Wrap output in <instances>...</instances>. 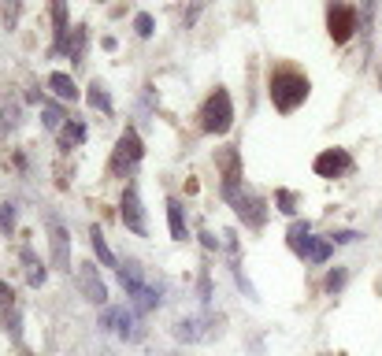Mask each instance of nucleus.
Masks as SVG:
<instances>
[{
    "mask_svg": "<svg viewBox=\"0 0 382 356\" xmlns=\"http://www.w3.org/2000/svg\"><path fill=\"white\" fill-rule=\"evenodd\" d=\"M268 93H271V104L282 111V116H290V111H297V108L308 101V78L297 71V67L278 63V67H271Z\"/></svg>",
    "mask_w": 382,
    "mask_h": 356,
    "instance_id": "1",
    "label": "nucleus"
},
{
    "mask_svg": "<svg viewBox=\"0 0 382 356\" xmlns=\"http://www.w3.org/2000/svg\"><path fill=\"white\" fill-rule=\"evenodd\" d=\"M286 241H290V249L301 256V260H312V264H323L330 256V249H334V241H330V238H312V226L301 223V219L290 226Z\"/></svg>",
    "mask_w": 382,
    "mask_h": 356,
    "instance_id": "2",
    "label": "nucleus"
},
{
    "mask_svg": "<svg viewBox=\"0 0 382 356\" xmlns=\"http://www.w3.org/2000/svg\"><path fill=\"white\" fill-rule=\"evenodd\" d=\"M234 126V104H230V93L227 89H215L204 108H201V130L204 134H227Z\"/></svg>",
    "mask_w": 382,
    "mask_h": 356,
    "instance_id": "3",
    "label": "nucleus"
},
{
    "mask_svg": "<svg viewBox=\"0 0 382 356\" xmlns=\"http://www.w3.org/2000/svg\"><path fill=\"white\" fill-rule=\"evenodd\" d=\"M141 156H145V145H141L138 130H123L119 145H115V152H111L108 174H115V178H126L130 171H134V167L141 164Z\"/></svg>",
    "mask_w": 382,
    "mask_h": 356,
    "instance_id": "4",
    "label": "nucleus"
},
{
    "mask_svg": "<svg viewBox=\"0 0 382 356\" xmlns=\"http://www.w3.org/2000/svg\"><path fill=\"white\" fill-rule=\"evenodd\" d=\"M353 30H356V11L349 4H342V0H330L327 4V34L338 45H345L349 38H353Z\"/></svg>",
    "mask_w": 382,
    "mask_h": 356,
    "instance_id": "5",
    "label": "nucleus"
},
{
    "mask_svg": "<svg viewBox=\"0 0 382 356\" xmlns=\"http://www.w3.org/2000/svg\"><path fill=\"white\" fill-rule=\"evenodd\" d=\"M215 164L223 167V197L234 201V197H238V186H241V160H238V149H219V152H215Z\"/></svg>",
    "mask_w": 382,
    "mask_h": 356,
    "instance_id": "6",
    "label": "nucleus"
},
{
    "mask_svg": "<svg viewBox=\"0 0 382 356\" xmlns=\"http://www.w3.org/2000/svg\"><path fill=\"white\" fill-rule=\"evenodd\" d=\"M312 171L320 174V178H342V174L353 171V156H349L345 149H327V152L315 156Z\"/></svg>",
    "mask_w": 382,
    "mask_h": 356,
    "instance_id": "7",
    "label": "nucleus"
},
{
    "mask_svg": "<svg viewBox=\"0 0 382 356\" xmlns=\"http://www.w3.org/2000/svg\"><path fill=\"white\" fill-rule=\"evenodd\" d=\"M123 223H126V230H134L138 238L148 234V226H145V208H141V197H138V186L130 182L126 193H123Z\"/></svg>",
    "mask_w": 382,
    "mask_h": 356,
    "instance_id": "8",
    "label": "nucleus"
},
{
    "mask_svg": "<svg viewBox=\"0 0 382 356\" xmlns=\"http://www.w3.org/2000/svg\"><path fill=\"white\" fill-rule=\"evenodd\" d=\"M230 204H234L238 219H245L249 226H253V230L268 223V208H263V201H260V197H253V193H238V197L230 201Z\"/></svg>",
    "mask_w": 382,
    "mask_h": 356,
    "instance_id": "9",
    "label": "nucleus"
},
{
    "mask_svg": "<svg viewBox=\"0 0 382 356\" xmlns=\"http://www.w3.org/2000/svg\"><path fill=\"white\" fill-rule=\"evenodd\" d=\"M48 241H53V264L60 271H67V260H71V234L63 223H48Z\"/></svg>",
    "mask_w": 382,
    "mask_h": 356,
    "instance_id": "10",
    "label": "nucleus"
},
{
    "mask_svg": "<svg viewBox=\"0 0 382 356\" xmlns=\"http://www.w3.org/2000/svg\"><path fill=\"white\" fill-rule=\"evenodd\" d=\"M78 286H82V294H86V301H93V304H104L108 301V286L101 282V274H97L93 264H82L78 267Z\"/></svg>",
    "mask_w": 382,
    "mask_h": 356,
    "instance_id": "11",
    "label": "nucleus"
},
{
    "mask_svg": "<svg viewBox=\"0 0 382 356\" xmlns=\"http://www.w3.org/2000/svg\"><path fill=\"white\" fill-rule=\"evenodd\" d=\"M101 323H104L108 330H115L119 338H138V330H134V316H130L126 308H108Z\"/></svg>",
    "mask_w": 382,
    "mask_h": 356,
    "instance_id": "12",
    "label": "nucleus"
},
{
    "mask_svg": "<svg viewBox=\"0 0 382 356\" xmlns=\"http://www.w3.org/2000/svg\"><path fill=\"white\" fill-rule=\"evenodd\" d=\"M53 34H56V52H63L67 48V38H71V30H67V0H53Z\"/></svg>",
    "mask_w": 382,
    "mask_h": 356,
    "instance_id": "13",
    "label": "nucleus"
},
{
    "mask_svg": "<svg viewBox=\"0 0 382 356\" xmlns=\"http://www.w3.org/2000/svg\"><path fill=\"white\" fill-rule=\"evenodd\" d=\"M168 223H171V238L175 241H186L190 234H186V212H182V201H168Z\"/></svg>",
    "mask_w": 382,
    "mask_h": 356,
    "instance_id": "14",
    "label": "nucleus"
},
{
    "mask_svg": "<svg viewBox=\"0 0 382 356\" xmlns=\"http://www.w3.org/2000/svg\"><path fill=\"white\" fill-rule=\"evenodd\" d=\"M82 141H86V126H82L78 119H67L60 126V145L63 149H75V145H82Z\"/></svg>",
    "mask_w": 382,
    "mask_h": 356,
    "instance_id": "15",
    "label": "nucleus"
},
{
    "mask_svg": "<svg viewBox=\"0 0 382 356\" xmlns=\"http://www.w3.org/2000/svg\"><path fill=\"white\" fill-rule=\"evenodd\" d=\"M89 245H93L97 260H101L104 267H115V252L108 249V241H104V230H101V226H93V230H89Z\"/></svg>",
    "mask_w": 382,
    "mask_h": 356,
    "instance_id": "16",
    "label": "nucleus"
},
{
    "mask_svg": "<svg viewBox=\"0 0 382 356\" xmlns=\"http://www.w3.org/2000/svg\"><path fill=\"white\" fill-rule=\"evenodd\" d=\"M201 327H204L201 319H178L175 323V338H182V342H201V338H208Z\"/></svg>",
    "mask_w": 382,
    "mask_h": 356,
    "instance_id": "17",
    "label": "nucleus"
},
{
    "mask_svg": "<svg viewBox=\"0 0 382 356\" xmlns=\"http://www.w3.org/2000/svg\"><path fill=\"white\" fill-rule=\"evenodd\" d=\"M48 86H53V93L60 96V101H78V89H75V82H71V78L67 74H53V78H48Z\"/></svg>",
    "mask_w": 382,
    "mask_h": 356,
    "instance_id": "18",
    "label": "nucleus"
},
{
    "mask_svg": "<svg viewBox=\"0 0 382 356\" xmlns=\"http://www.w3.org/2000/svg\"><path fill=\"white\" fill-rule=\"evenodd\" d=\"M82 48H86V26H75L71 38H67V56L75 63H82Z\"/></svg>",
    "mask_w": 382,
    "mask_h": 356,
    "instance_id": "19",
    "label": "nucleus"
},
{
    "mask_svg": "<svg viewBox=\"0 0 382 356\" xmlns=\"http://www.w3.org/2000/svg\"><path fill=\"white\" fill-rule=\"evenodd\" d=\"M23 260H26V282H30V286H41V282H45V267L34 260V252L26 249V252H23Z\"/></svg>",
    "mask_w": 382,
    "mask_h": 356,
    "instance_id": "20",
    "label": "nucleus"
},
{
    "mask_svg": "<svg viewBox=\"0 0 382 356\" xmlns=\"http://www.w3.org/2000/svg\"><path fill=\"white\" fill-rule=\"evenodd\" d=\"M89 104H93L97 111H104V116L111 111V96L104 93V86H101V82H93V86H89Z\"/></svg>",
    "mask_w": 382,
    "mask_h": 356,
    "instance_id": "21",
    "label": "nucleus"
},
{
    "mask_svg": "<svg viewBox=\"0 0 382 356\" xmlns=\"http://www.w3.org/2000/svg\"><path fill=\"white\" fill-rule=\"evenodd\" d=\"M275 204H278V212L293 216V212H297V193H293V189H278V193H275Z\"/></svg>",
    "mask_w": 382,
    "mask_h": 356,
    "instance_id": "22",
    "label": "nucleus"
},
{
    "mask_svg": "<svg viewBox=\"0 0 382 356\" xmlns=\"http://www.w3.org/2000/svg\"><path fill=\"white\" fill-rule=\"evenodd\" d=\"M19 15H23V0H8V4H4V26L15 30V26H19Z\"/></svg>",
    "mask_w": 382,
    "mask_h": 356,
    "instance_id": "23",
    "label": "nucleus"
},
{
    "mask_svg": "<svg viewBox=\"0 0 382 356\" xmlns=\"http://www.w3.org/2000/svg\"><path fill=\"white\" fill-rule=\"evenodd\" d=\"M0 230H15V208L11 204H0Z\"/></svg>",
    "mask_w": 382,
    "mask_h": 356,
    "instance_id": "24",
    "label": "nucleus"
},
{
    "mask_svg": "<svg viewBox=\"0 0 382 356\" xmlns=\"http://www.w3.org/2000/svg\"><path fill=\"white\" fill-rule=\"evenodd\" d=\"M153 26H156V23H153V15H145V11L134 19V30H138L141 38H153Z\"/></svg>",
    "mask_w": 382,
    "mask_h": 356,
    "instance_id": "25",
    "label": "nucleus"
},
{
    "mask_svg": "<svg viewBox=\"0 0 382 356\" xmlns=\"http://www.w3.org/2000/svg\"><path fill=\"white\" fill-rule=\"evenodd\" d=\"M323 286L330 289V294H338V289L345 286V271H342V267H334V271L327 274V282H323Z\"/></svg>",
    "mask_w": 382,
    "mask_h": 356,
    "instance_id": "26",
    "label": "nucleus"
},
{
    "mask_svg": "<svg viewBox=\"0 0 382 356\" xmlns=\"http://www.w3.org/2000/svg\"><path fill=\"white\" fill-rule=\"evenodd\" d=\"M60 123H63L60 108H53V104H48V108H45V126H48V130H60Z\"/></svg>",
    "mask_w": 382,
    "mask_h": 356,
    "instance_id": "27",
    "label": "nucleus"
},
{
    "mask_svg": "<svg viewBox=\"0 0 382 356\" xmlns=\"http://www.w3.org/2000/svg\"><path fill=\"white\" fill-rule=\"evenodd\" d=\"M11 304H15V294H11V286H8L4 279H0V308L11 312Z\"/></svg>",
    "mask_w": 382,
    "mask_h": 356,
    "instance_id": "28",
    "label": "nucleus"
},
{
    "mask_svg": "<svg viewBox=\"0 0 382 356\" xmlns=\"http://www.w3.org/2000/svg\"><path fill=\"white\" fill-rule=\"evenodd\" d=\"M360 234L356 230H338V234H330V241H338V245H349V241H356Z\"/></svg>",
    "mask_w": 382,
    "mask_h": 356,
    "instance_id": "29",
    "label": "nucleus"
},
{
    "mask_svg": "<svg viewBox=\"0 0 382 356\" xmlns=\"http://www.w3.org/2000/svg\"><path fill=\"white\" fill-rule=\"evenodd\" d=\"M4 327H11V338H19V316L11 312V319H4Z\"/></svg>",
    "mask_w": 382,
    "mask_h": 356,
    "instance_id": "30",
    "label": "nucleus"
},
{
    "mask_svg": "<svg viewBox=\"0 0 382 356\" xmlns=\"http://www.w3.org/2000/svg\"><path fill=\"white\" fill-rule=\"evenodd\" d=\"M201 241H204V249H215V245H219V241H215V238H212V234H208V230H204V234H201Z\"/></svg>",
    "mask_w": 382,
    "mask_h": 356,
    "instance_id": "31",
    "label": "nucleus"
},
{
    "mask_svg": "<svg viewBox=\"0 0 382 356\" xmlns=\"http://www.w3.org/2000/svg\"><path fill=\"white\" fill-rule=\"evenodd\" d=\"M4 108H8V101H4V96H0V130H4V126H8V119H4Z\"/></svg>",
    "mask_w": 382,
    "mask_h": 356,
    "instance_id": "32",
    "label": "nucleus"
}]
</instances>
